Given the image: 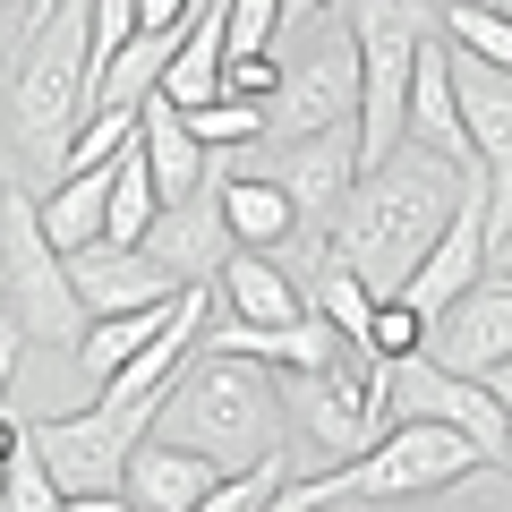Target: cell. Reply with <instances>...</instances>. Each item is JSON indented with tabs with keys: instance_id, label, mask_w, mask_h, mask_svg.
<instances>
[{
	"instance_id": "19",
	"label": "cell",
	"mask_w": 512,
	"mask_h": 512,
	"mask_svg": "<svg viewBox=\"0 0 512 512\" xmlns=\"http://www.w3.org/2000/svg\"><path fill=\"white\" fill-rule=\"evenodd\" d=\"M444 43H461V52L512 69V18L495 9V0H444Z\"/></svg>"
},
{
	"instance_id": "17",
	"label": "cell",
	"mask_w": 512,
	"mask_h": 512,
	"mask_svg": "<svg viewBox=\"0 0 512 512\" xmlns=\"http://www.w3.org/2000/svg\"><path fill=\"white\" fill-rule=\"evenodd\" d=\"M171 308H180V291H171V299H146V308H111V316H86V333L69 342V350H77V376H86V384H103V376H111V367H120L137 342H154V333L171 325Z\"/></svg>"
},
{
	"instance_id": "15",
	"label": "cell",
	"mask_w": 512,
	"mask_h": 512,
	"mask_svg": "<svg viewBox=\"0 0 512 512\" xmlns=\"http://www.w3.org/2000/svg\"><path fill=\"white\" fill-rule=\"evenodd\" d=\"M137 146H146V171H154V197H180V188H197L205 171H214V154L188 137L180 103H163V94H137Z\"/></svg>"
},
{
	"instance_id": "13",
	"label": "cell",
	"mask_w": 512,
	"mask_h": 512,
	"mask_svg": "<svg viewBox=\"0 0 512 512\" xmlns=\"http://www.w3.org/2000/svg\"><path fill=\"white\" fill-rule=\"evenodd\" d=\"M444 86H453L461 137L478 146V163H487V171H512V77L495 69V60L444 43Z\"/></svg>"
},
{
	"instance_id": "12",
	"label": "cell",
	"mask_w": 512,
	"mask_h": 512,
	"mask_svg": "<svg viewBox=\"0 0 512 512\" xmlns=\"http://www.w3.org/2000/svg\"><path fill=\"white\" fill-rule=\"evenodd\" d=\"M350 171H359V154H350V120H342V128H308V137H282V154H274V171H265V180H274L282 197L299 205V222L325 239V222H333V205H342Z\"/></svg>"
},
{
	"instance_id": "22",
	"label": "cell",
	"mask_w": 512,
	"mask_h": 512,
	"mask_svg": "<svg viewBox=\"0 0 512 512\" xmlns=\"http://www.w3.org/2000/svg\"><path fill=\"white\" fill-rule=\"evenodd\" d=\"M52 9H60V0H26V35H35V26L52 18Z\"/></svg>"
},
{
	"instance_id": "10",
	"label": "cell",
	"mask_w": 512,
	"mask_h": 512,
	"mask_svg": "<svg viewBox=\"0 0 512 512\" xmlns=\"http://www.w3.org/2000/svg\"><path fill=\"white\" fill-rule=\"evenodd\" d=\"M137 248H146L154 265L180 282V291H188V282H214V274H222V256L239 248L231 222H222V205H214V171H205L197 188H180V197L154 205V222L137 231Z\"/></svg>"
},
{
	"instance_id": "9",
	"label": "cell",
	"mask_w": 512,
	"mask_h": 512,
	"mask_svg": "<svg viewBox=\"0 0 512 512\" xmlns=\"http://www.w3.org/2000/svg\"><path fill=\"white\" fill-rule=\"evenodd\" d=\"M419 350L453 376H478L487 393H504V367H512V274H478L461 282L444 308L419 316Z\"/></svg>"
},
{
	"instance_id": "3",
	"label": "cell",
	"mask_w": 512,
	"mask_h": 512,
	"mask_svg": "<svg viewBox=\"0 0 512 512\" xmlns=\"http://www.w3.org/2000/svg\"><path fill=\"white\" fill-rule=\"evenodd\" d=\"M154 419H171V436H180V444H197V453H214L222 470H239V461H256L265 444H282L274 367H265V359H239V350H205L188 376L171 367Z\"/></svg>"
},
{
	"instance_id": "18",
	"label": "cell",
	"mask_w": 512,
	"mask_h": 512,
	"mask_svg": "<svg viewBox=\"0 0 512 512\" xmlns=\"http://www.w3.org/2000/svg\"><path fill=\"white\" fill-rule=\"evenodd\" d=\"M180 120H188V137H197L205 154H231V146H256V137H265V111H256L248 94H205Z\"/></svg>"
},
{
	"instance_id": "5",
	"label": "cell",
	"mask_w": 512,
	"mask_h": 512,
	"mask_svg": "<svg viewBox=\"0 0 512 512\" xmlns=\"http://www.w3.org/2000/svg\"><path fill=\"white\" fill-rule=\"evenodd\" d=\"M0 308H9V333L18 342H52L69 350L86 333V308L69 291V256L43 239L35 222V188L0 163Z\"/></svg>"
},
{
	"instance_id": "14",
	"label": "cell",
	"mask_w": 512,
	"mask_h": 512,
	"mask_svg": "<svg viewBox=\"0 0 512 512\" xmlns=\"http://www.w3.org/2000/svg\"><path fill=\"white\" fill-rule=\"evenodd\" d=\"M69 291H77V308H86V316H111V308H146V299H171L180 282H171L146 248L86 239V248H69Z\"/></svg>"
},
{
	"instance_id": "20",
	"label": "cell",
	"mask_w": 512,
	"mask_h": 512,
	"mask_svg": "<svg viewBox=\"0 0 512 512\" xmlns=\"http://www.w3.org/2000/svg\"><path fill=\"white\" fill-rule=\"evenodd\" d=\"M0 512H60V487H52V470L35 461L26 427H18V444L0 453Z\"/></svg>"
},
{
	"instance_id": "16",
	"label": "cell",
	"mask_w": 512,
	"mask_h": 512,
	"mask_svg": "<svg viewBox=\"0 0 512 512\" xmlns=\"http://www.w3.org/2000/svg\"><path fill=\"white\" fill-rule=\"evenodd\" d=\"M214 205H222V222H231L239 248H265V256H282V248H291V231H299V205L282 197L274 180H256V171L214 180Z\"/></svg>"
},
{
	"instance_id": "23",
	"label": "cell",
	"mask_w": 512,
	"mask_h": 512,
	"mask_svg": "<svg viewBox=\"0 0 512 512\" xmlns=\"http://www.w3.org/2000/svg\"><path fill=\"white\" fill-rule=\"evenodd\" d=\"M0 9H9V0H0Z\"/></svg>"
},
{
	"instance_id": "4",
	"label": "cell",
	"mask_w": 512,
	"mask_h": 512,
	"mask_svg": "<svg viewBox=\"0 0 512 512\" xmlns=\"http://www.w3.org/2000/svg\"><path fill=\"white\" fill-rule=\"evenodd\" d=\"M77 120H86V9L60 0L52 18L18 43V103H9L18 154L43 180H60V154H69Z\"/></svg>"
},
{
	"instance_id": "11",
	"label": "cell",
	"mask_w": 512,
	"mask_h": 512,
	"mask_svg": "<svg viewBox=\"0 0 512 512\" xmlns=\"http://www.w3.org/2000/svg\"><path fill=\"white\" fill-rule=\"evenodd\" d=\"M214 478H222L214 453H197V444H180V436H137L128 461H120V504H137V512H205Z\"/></svg>"
},
{
	"instance_id": "1",
	"label": "cell",
	"mask_w": 512,
	"mask_h": 512,
	"mask_svg": "<svg viewBox=\"0 0 512 512\" xmlns=\"http://www.w3.org/2000/svg\"><path fill=\"white\" fill-rule=\"evenodd\" d=\"M453 197H461V163H444L419 137H402L384 163L350 171L342 205H333V222H325V248H342L350 265H359V282L384 299L410 265H419V248L444 231Z\"/></svg>"
},
{
	"instance_id": "8",
	"label": "cell",
	"mask_w": 512,
	"mask_h": 512,
	"mask_svg": "<svg viewBox=\"0 0 512 512\" xmlns=\"http://www.w3.org/2000/svg\"><path fill=\"white\" fill-rule=\"evenodd\" d=\"M376 410L384 419H444V427H461L487 461H504V393H487L478 376L436 367L419 342L393 350V359H376Z\"/></svg>"
},
{
	"instance_id": "6",
	"label": "cell",
	"mask_w": 512,
	"mask_h": 512,
	"mask_svg": "<svg viewBox=\"0 0 512 512\" xmlns=\"http://www.w3.org/2000/svg\"><path fill=\"white\" fill-rule=\"evenodd\" d=\"M274 402H282V419L308 436V453L325 461H350L359 444H376V427H384V410H376V359H367L359 342H342L333 359H316V367H274Z\"/></svg>"
},
{
	"instance_id": "7",
	"label": "cell",
	"mask_w": 512,
	"mask_h": 512,
	"mask_svg": "<svg viewBox=\"0 0 512 512\" xmlns=\"http://www.w3.org/2000/svg\"><path fill=\"white\" fill-rule=\"evenodd\" d=\"M308 52H291L274 69V94H265V137H308V128H342L359 111V52H350V26L342 9H316L308 26Z\"/></svg>"
},
{
	"instance_id": "2",
	"label": "cell",
	"mask_w": 512,
	"mask_h": 512,
	"mask_svg": "<svg viewBox=\"0 0 512 512\" xmlns=\"http://www.w3.org/2000/svg\"><path fill=\"white\" fill-rule=\"evenodd\" d=\"M470 461H487L461 427L444 419H384L376 444H359L350 461H333L325 478H282L274 512H333V504H419L444 478H470Z\"/></svg>"
},
{
	"instance_id": "21",
	"label": "cell",
	"mask_w": 512,
	"mask_h": 512,
	"mask_svg": "<svg viewBox=\"0 0 512 512\" xmlns=\"http://www.w3.org/2000/svg\"><path fill=\"white\" fill-rule=\"evenodd\" d=\"M197 0H137V26H180Z\"/></svg>"
}]
</instances>
